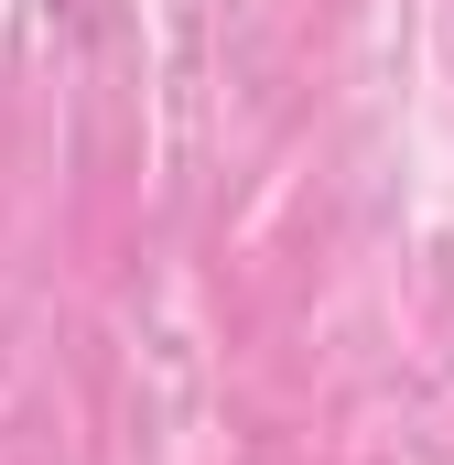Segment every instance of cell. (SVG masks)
<instances>
[{
  "label": "cell",
  "instance_id": "obj_1",
  "mask_svg": "<svg viewBox=\"0 0 454 465\" xmlns=\"http://www.w3.org/2000/svg\"><path fill=\"white\" fill-rule=\"evenodd\" d=\"M44 11H54L65 33H109V22H119V0H44Z\"/></svg>",
  "mask_w": 454,
  "mask_h": 465
}]
</instances>
